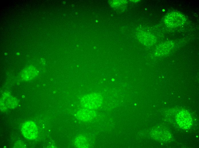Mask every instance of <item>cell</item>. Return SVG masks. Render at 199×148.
<instances>
[{"instance_id": "1", "label": "cell", "mask_w": 199, "mask_h": 148, "mask_svg": "<svg viewBox=\"0 0 199 148\" xmlns=\"http://www.w3.org/2000/svg\"><path fill=\"white\" fill-rule=\"evenodd\" d=\"M184 16L182 13L173 11L168 14L165 18L166 25L170 28H174L183 24L185 22Z\"/></svg>"}, {"instance_id": "2", "label": "cell", "mask_w": 199, "mask_h": 148, "mask_svg": "<svg viewBox=\"0 0 199 148\" xmlns=\"http://www.w3.org/2000/svg\"><path fill=\"white\" fill-rule=\"evenodd\" d=\"M21 131L24 137L30 140L35 139L38 134L36 125L31 121L26 122L23 124Z\"/></svg>"}, {"instance_id": "3", "label": "cell", "mask_w": 199, "mask_h": 148, "mask_svg": "<svg viewBox=\"0 0 199 148\" xmlns=\"http://www.w3.org/2000/svg\"><path fill=\"white\" fill-rule=\"evenodd\" d=\"M176 120L178 125L183 129H188L192 125V118L190 113L187 110L179 112L176 115Z\"/></svg>"}, {"instance_id": "4", "label": "cell", "mask_w": 199, "mask_h": 148, "mask_svg": "<svg viewBox=\"0 0 199 148\" xmlns=\"http://www.w3.org/2000/svg\"><path fill=\"white\" fill-rule=\"evenodd\" d=\"M102 98L98 94L92 93L84 97L83 104L89 108H95L101 106L102 103Z\"/></svg>"}, {"instance_id": "5", "label": "cell", "mask_w": 199, "mask_h": 148, "mask_svg": "<svg viewBox=\"0 0 199 148\" xmlns=\"http://www.w3.org/2000/svg\"><path fill=\"white\" fill-rule=\"evenodd\" d=\"M3 95L1 100V108L2 110L13 108H15L18 103L16 99L9 94Z\"/></svg>"}, {"instance_id": "6", "label": "cell", "mask_w": 199, "mask_h": 148, "mask_svg": "<svg viewBox=\"0 0 199 148\" xmlns=\"http://www.w3.org/2000/svg\"><path fill=\"white\" fill-rule=\"evenodd\" d=\"M38 71L35 67L29 66L24 69L21 74V78L26 81L34 78L38 74Z\"/></svg>"}]
</instances>
